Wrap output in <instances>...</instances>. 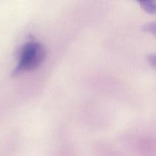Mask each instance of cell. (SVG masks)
I'll return each mask as SVG.
<instances>
[{"instance_id": "3957f363", "label": "cell", "mask_w": 156, "mask_h": 156, "mask_svg": "<svg viewBox=\"0 0 156 156\" xmlns=\"http://www.w3.org/2000/svg\"><path fill=\"white\" fill-rule=\"evenodd\" d=\"M144 29L146 30H148V31H152L153 33H155V23L151 22L146 24V26L144 27Z\"/></svg>"}, {"instance_id": "7a4b0ae2", "label": "cell", "mask_w": 156, "mask_h": 156, "mask_svg": "<svg viewBox=\"0 0 156 156\" xmlns=\"http://www.w3.org/2000/svg\"><path fill=\"white\" fill-rule=\"evenodd\" d=\"M141 4L143 5V8H145L146 9H147L149 12H155V2H141Z\"/></svg>"}, {"instance_id": "6da1fadb", "label": "cell", "mask_w": 156, "mask_h": 156, "mask_svg": "<svg viewBox=\"0 0 156 156\" xmlns=\"http://www.w3.org/2000/svg\"><path fill=\"white\" fill-rule=\"evenodd\" d=\"M44 56V49L41 43L35 40L27 41L21 49L18 63L14 70V74L35 68L41 63Z\"/></svg>"}]
</instances>
